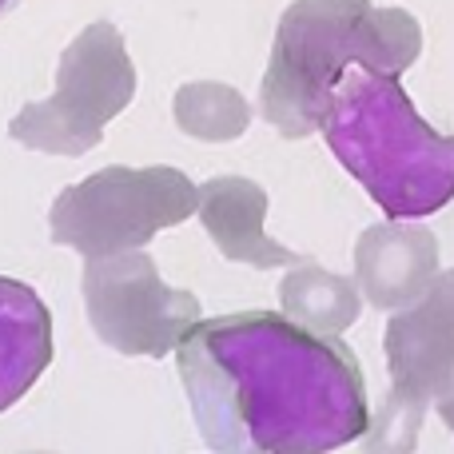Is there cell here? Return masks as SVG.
I'll list each match as a JSON object with an SVG mask.
<instances>
[{
  "mask_svg": "<svg viewBox=\"0 0 454 454\" xmlns=\"http://www.w3.org/2000/svg\"><path fill=\"white\" fill-rule=\"evenodd\" d=\"M176 367L215 454H331L371 427L355 351L279 311L200 319Z\"/></svg>",
  "mask_w": 454,
  "mask_h": 454,
  "instance_id": "cell-1",
  "label": "cell"
},
{
  "mask_svg": "<svg viewBox=\"0 0 454 454\" xmlns=\"http://www.w3.org/2000/svg\"><path fill=\"white\" fill-rule=\"evenodd\" d=\"M423 52V28L407 8L371 0H295L279 16L271 60L259 88V112L279 136L319 132L335 88L351 68L403 76Z\"/></svg>",
  "mask_w": 454,
  "mask_h": 454,
  "instance_id": "cell-2",
  "label": "cell"
},
{
  "mask_svg": "<svg viewBox=\"0 0 454 454\" xmlns=\"http://www.w3.org/2000/svg\"><path fill=\"white\" fill-rule=\"evenodd\" d=\"M319 132L387 220H427L454 200V136L419 116L399 76L351 68Z\"/></svg>",
  "mask_w": 454,
  "mask_h": 454,
  "instance_id": "cell-3",
  "label": "cell"
},
{
  "mask_svg": "<svg viewBox=\"0 0 454 454\" xmlns=\"http://www.w3.org/2000/svg\"><path fill=\"white\" fill-rule=\"evenodd\" d=\"M200 212V188L176 168H100L56 196L48 231L84 259L124 255Z\"/></svg>",
  "mask_w": 454,
  "mask_h": 454,
  "instance_id": "cell-4",
  "label": "cell"
},
{
  "mask_svg": "<svg viewBox=\"0 0 454 454\" xmlns=\"http://www.w3.org/2000/svg\"><path fill=\"white\" fill-rule=\"evenodd\" d=\"M136 68L124 32L108 20L76 32L56 64V92L24 104L8 124V136L48 156H84L104 140V128L132 104Z\"/></svg>",
  "mask_w": 454,
  "mask_h": 454,
  "instance_id": "cell-5",
  "label": "cell"
},
{
  "mask_svg": "<svg viewBox=\"0 0 454 454\" xmlns=\"http://www.w3.org/2000/svg\"><path fill=\"white\" fill-rule=\"evenodd\" d=\"M80 291L92 331L112 351L132 359H164L180 351L188 331L204 319L200 299L192 291L168 287L144 251L84 259Z\"/></svg>",
  "mask_w": 454,
  "mask_h": 454,
  "instance_id": "cell-6",
  "label": "cell"
},
{
  "mask_svg": "<svg viewBox=\"0 0 454 454\" xmlns=\"http://www.w3.org/2000/svg\"><path fill=\"white\" fill-rule=\"evenodd\" d=\"M383 351L391 391L427 407L454 391V271H442L419 303L391 315Z\"/></svg>",
  "mask_w": 454,
  "mask_h": 454,
  "instance_id": "cell-7",
  "label": "cell"
},
{
  "mask_svg": "<svg viewBox=\"0 0 454 454\" xmlns=\"http://www.w3.org/2000/svg\"><path fill=\"white\" fill-rule=\"evenodd\" d=\"M439 275V239L419 223H375L355 243V283L379 311L419 303Z\"/></svg>",
  "mask_w": 454,
  "mask_h": 454,
  "instance_id": "cell-8",
  "label": "cell"
},
{
  "mask_svg": "<svg viewBox=\"0 0 454 454\" xmlns=\"http://www.w3.org/2000/svg\"><path fill=\"white\" fill-rule=\"evenodd\" d=\"M263 215L267 192L247 176H215V180L200 184V223L223 259L259 267V271L307 263L303 255H295L263 231Z\"/></svg>",
  "mask_w": 454,
  "mask_h": 454,
  "instance_id": "cell-9",
  "label": "cell"
},
{
  "mask_svg": "<svg viewBox=\"0 0 454 454\" xmlns=\"http://www.w3.org/2000/svg\"><path fill=\"white\" fill-rule=\"evenodd\" d=\"M52 363V315L20 279L0 275V411L16 407Z\"/></svg>",
  "mask_w": 454,
  "mask_h": 454,
  "instance_id": "cell-10",
  "label": "cell"
},
{
  "mask_svg": "<svg viewBox=\"0 0 454 454\" xmlns=\"http://www.w3.org/2000/svg\"><path fill=\"white\" fill-rule=\"evenodd\" d=\"M279 307L299 327L319 335H343L363 311V291L347 275H335L319 263H299L295 271L283 275Z\"/></svg>",
  "mask_w": 454,
  "mask_h": 454,
  "instance_id": "cell-11",
  "label": "cell"
},
{
  "mask_svg": "<svg viewBox=\"0 0 454 454\" xmlns=\"http://www.w3.org/2000/svg\"><path fill=\"white\" fill-rule=\"evenodd\" d=\"M172 116L184 136L204 144L239 140L251 124V108L231 84L220 80H192L172 96Z\"/></svg>",
  "mask_w": 454,
  "mask_h": 454,
  "instance_id": "cell-12",
  "label": "cell"
},
{
  "mask_svg": "<svg viewBox=\"0 0 454 454\" xmlns=\"http://www.w3.org/2000/svg\"><path fill=\"white\" fill-rule=\"evenodd\" d=\"M427 403H415L399 391H387L379 411L371 415V427L363 434V454H415L419 431L427 423Z\"/></svg>",
  "mask_w": 454,
  "mask_h": 454,
  "instance_id": "cell-13",
  "label": "cell"
},
{
  "mask_svg": "<svg viewBox=\"0 0 454 454\" xmlns=\"http://www.w3.org/2000/svg\"><path fill=\"white\" fill-rule=\"evenodd\" d=\"M439 419L447 423V431L454 434V391H450V395H442V399H439Z\"/></svg>",
  "mask_w": 454,
  "mask_h": 454,
  "instance_id": "cell-14",
  "label": "cell"
},
{
  "mask_svg": "<svg viewBox=\"0 0 454 454\" xmlns=\"http://www.w3.org/2000/svg\"><path fill=\"white\" fill-rule=\"evenodd\" d=\"M8 4H12V0H0V12H4V8H8Z\"/></svg>",
  "mask_w": 454,
  "mask_h": 454,
  "instance_id": "cell-15",
  "label": "cell"
},
{
  "mask_svg": "<svg viewBox=\"0 0 454 454\" xmlns=\"http://www.w3.org/2000/svg\"><path fill=\"white\" fill-rule=\"evenodd\" d=\"M28 454H48V450H28Z\"/></svg>",
  "mask_w": 454,
  "mask_h": 454,
  "instance_id": "cell-16",
  "label": "cell"
}]
</instances>
